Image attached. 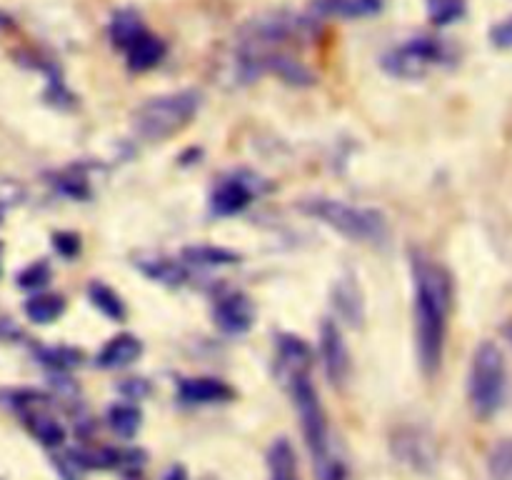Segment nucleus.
<instances>
[{"mask_svg": "<svg viewBox=\"0 0 512 480\" xmlns=\"http://www.w3.org/2000/svg\"><path fill=\"white\" fill-rule=\"evenodd\" d=\"M145 30L143 18H140L138 10L133 8H120L110 15L108 23V38L110 43L115 45L118 50H125L140 33Z\"/></svg>", "mask_w": 512, "mask_h": 480, "instance_id": "obj_19", "label": "nucleus"}, {"mask_svg": "<svg viewBox=\"0 0 512 480\" xmlns=\"http://www.w3.org/2000/svg\"><path fill=\"white\" fill-rule=\"evenodd\" d=\"M318 35L313 18L293 10H268L250 18L238 30L230 48V68L238 83H253L260 75L270 73V65L280 53H293Z\"/></svg>", "mask_w": 512, "mask_h": 480, "instance_id": "obj_2", "label": "nucleus"}, {"mask_svg": "<svg viewBox=\"0 0 512 480\" xmlns=\"http://www.w3.org/2000/svg\"><path fill=\"white\" fill-rule=\"evenodd\" d=\"M18 408H20V418H23V423L28 425V430L40 440V443L48 445V448H58V445H63L65 440L63 425H60L58 420L43 408V400L35 398V400H28V403H18Z\"/></svg>", "mask_w": 512, "mask_h": 480, "instance_id": "obj_14", "label": "nucleus"}, {"mask_svg": "<svg viewBox=\"0 0 512 480\" xmlns=\"http://www.w3.org/2000/svg\"><path fill=\"white\" fill-rule=\"evenodd\" d=\"M78 358H80L78 350H70V348H48L40 353V360H43V363L53 370L73 368V365L80 363Z\"/></svg>", "mask_w": 512, "mask_h": 480, "instance_id": "obj_30", "label": "nucleus"}, {"mask_svg": "<svg viewBox=\"0 0 512 480\" xmlns=\"http://www.w3.org/2000/svg\"><path fill=\"white\" fill-rule=\"evenodd\" d=\"M108 423L120 438H135V433L143 425V413L133 403H118L108 410Z\"/></svg>", "mask_w": 512, "mask_h": 480, "instance_id": "obj_25", "label": "nucleus"}, {"mask_svg": "<svg viewBox=\"0 0 512 480\" xmlns=\"http://www.w3.org/2000/svg\"><path fill=\"white\" fill-rule=\"evenodd\" d=\"M300 210L308 213L310 218L320 220L343 238L363 245H385L388 243V220L380 210L360 208L350 205L345 200L335 198H308L300 203Z\"/></svg>", "mask_w": 512, "mask_h": 480, "instance_id": "obj_4", "label": "nucleus"}, {"mask_svg": "<svg viewBox=\"0 0 512 480\" xmlns=\"http://www.w3.org/2000/svg\"><path fill=\"white\" fill-rule=\"evenodd\" d=\"M505 338H508L510 343H512V320H510L508 325H505Z\"/></svg>", "mask_w": 512, "mask_h": 480, "instance_id": "obj_33", "label": "nucleus"}, {"mask_svg": "<svg viewBox=\"0 0 512 480\" xmlns=\"http://www.w3.org/2000/svg\"><path fill=\"white\" fill-rule=\"evenodd\" d=\"M413 273V320L418 365L425 378H435L443 365L450 315L455 305V283L450 270L430 255L415 250L410 255Z\"/></svg>", "mask_w": 512, "mask_h": 480, "instance_id": "obj_1", "label": "nucleus"}, {"mask_svg": "<svg viewBox=\"0 0 512 480\" xmlns=\"http://www.w3.org/2000/svg\"><path fill=\"white\" fill-rule=\"evenodd\" d=\"M333 308L343 323L350 328H363L365 325V295L355 273H343L333 283Z\"/></svg>", "mask_w": 512, "mask_h": 480, "instance_id": "obj_12", "label": "nucleus"}, {"mask_svg": "<svg viewBox=\"0 0 512 480\" xmlns=\"http://www.w3.org/2000/svg\"><path fill=\"white\" fill-rule=\"evenodd\" d=\"M268 473L270 480H300L298 458L293 445L285 438L275 440L268 450Z\"/></svg>", "mask_w": 512, "mask_h": 480, "instance_id": "obj_22", "label": "nucleus"}, {"mask_svg": "<svg viewBox=\"0 0 512 480\" xmlns=\"http://www.w3.org/2000/svg\"><path fill=\"white\" fill-rule=\"evenodd\" d=\"M255 193L258 190L243 180L240 175H233V178H225L218 188L210 195V213L218 215V218H228V215H238L253 203Z\"/></svg>", "mask_w": 512, "mask_h": 480, "instance_id": "obj_13", "label": "nucleus"}, {"mask_svg": "<svg viewBox=\"0 0 512 480\" xmlns=\"http://www.w3.org/2000/svg\"><path fill=\"white\" fill-rule=\"evenodd\" d=\"M490 43L500 50H512V15L490 28Z\"/></svg>", "mask_w": 512, "mask_h": 480, "instance_id": "obj_32", "label": "nucleus"}, {"mask_svg": "<svg viewBox=\"0 0 512 480\" xmlns=\"http://www.w3.org/2000/svg\"><path fill=\"white\" fill-rule=\"evenodd\" d=\"M50 265L45 263V260H35V263H30L28 268H23L18 273V288L23 290H43L45 285L50 283Z\"/></svg>", "mask_w": 512, "mask_h": 480, "instance_id": "obj_28", "label": "nucleus"}, {"mask_svg": "<svg viewBox=\"0 0 512 480\" xmlns=\"http://www.w3.org/2000/svg\"><path fill=\"white\" fill-rule=\"evenodd\" d=\"M213 320L223 333L243 335L253 328L255 323V305L245 293L220 295L213 305Z\"/></svg>", "mask_w": 512, "mask_h": 480, "instance_id": "obj_11", "label": "nucleus"}, {"mask_svg": "<svg viewBox=\"0 0 512 480\" xmlns=\"http://www.w3.org/2000/svg\"><path fill=\"white\" fill-rule=\"evenodd\" d=\"M508 395V363L493 340H483L475 348L468 370V403L475 418L490 420L500 413Z\"/></svg>", "mask_w": 512, "mask_h": 480, "instance_id": "obj_5", "label": "nucleus"}, {"mask_svg": "<svg viewBox=\"0 0 512 480\" xmlns=\"http://www.w3.org/2000/svg\"><path fill=\"white\" fill-rule=\"evenodd\" d=\"M285 388H288L295 410H298L300 428H303L305 445H308V453L313 458L318 480H345L343 460L333 453V433H330L328 413H325L323 403H320V395L310 375L295 378Z\"/></svg>", "mask_w": 512, "mask_h": 480, "instance_id": "obj_3", "label": "nucleus"}, {"mask_svg": "<svg viewBox=\"0 0 512 480\" xmlns=\"http://www.w3.org/2000/svg\"><path fill=\"white\" fill-rule=\"evenodd\" d=\"M135 263H138L140 273L148 275L150 280H158V283L168 285V288H180V285L188 283V270L170 258H148L135 260Z\"/></svg>", "mask_w": 512, "mask_h": 480, "instance_id": "obj_20", "label": "nucleus"}, {"mask_svg": "<svg viewBox=\"0 0 512 480\" xmlns=\"http://www.w3.org/2000/svg\"><path fill=\"white\" fill-rule=\"evenodd\" d=\"M3 25H8V18H5V15H0V28H3Z\"/></svg>", "mask_w": 512, "mask_h": 480, "instance_id": "obj_34", "label": "nucleus"}, {"mask_svg": "<svg viewBox=\"0 0 512 480\" xmlns=\"http://www.w3.org/2000/svg\"><path fill=\"white\" fill-rule=\"evenodd\" d=\"M140 355H143V340L133 333H120L100 348L95 363L103 370H123L133 365Z\"/></svg>", "mask_w": 512, "mask_h": 480, "instance_id": "obj_16", "label": "nucleus"}, {"mask_svg": "<svg viewBox=\"0 0 512 480\" xmlns=\"http://www.w3.org/2000/svg\"><path fill=\"white\" fill-rule=\"evenodd\" d=\"M53 248L60 258L73 260L75 255L80 253V235L68 233V230H60V233L53 235Z\"/></svg>", "mask_w": 512, "mask_h": 480, "instance_id": "obj_31", "label": "nucleus"}, {"mask_svg": "<svg viewBox=\"0 0 512 480\" xmlns=\"http://www.w3.org/2000/svg\"><path fill=\"white\" fill-rule=\"evenodd\" d=\"M183 260L195 268H223V265L240 263V255L220 245H188L183 250Z\"/></svg>", "mask_w": 512, "mask_h": 480, "instance_id": "obj_21", "label": "nucleus"}, {"mask_svg": "<svg viewBox=\"0 0 512 480\" xmlns=\"http://www.w3.org/2000/svg\"><path fill=\"white\" fill-rule=\"evenodd\" d=\"M88 298H90V303H93L95 308L105 315V318L115 320V323L125 320V315H128V310H125V303L120 300V295L115 293L110 285L100 283V280H95V283L88 285Z\"/></svg>", "mask_w": 512, "mask_h": 480, "instance_id": "obj_24", "label": "nucleus"}, {"mask_svg": "<svg viewBox=\"0 0 512 480\" xmlns=\"http://www.w3.org/2000/svg\"><path fill=\"white\" fill-rule=\"evenodd\" d=\"M453 58L455 53L448 40L438 38V35H415L383 55V68L393 78L420 80L433 73L435 68L448 65Z\"/></svg>", "mask_w": 512, "mask_h": 480, "instance_id": "obj_7", "label": "nucleus"}, {"mask_svg": "<svg viewBox=\"0 0 512 480\" xmlns=\"http://www.w3.org/2000/svg\"><path fill=\"white\" fill-rule=\"evenodd\" d=\"M425 8H428V18L435 28H448L465 18L468 0H425Z\"/></svg>", "mask_w": 512, "mask_h": 480, "instance_id": "obj_26", "label": "nucleus"}, {"mask_svg": "<svg viewBox=\"0 0 512 480\" xmlns=\"http://www.w3.org/2000/svg\"><path fill=\"white\" fill-rule=\"evenodd\" d=\"M23 310L33 323L48 325L65 313V300L55 293H35L33 298L25 300Z\"/></svg>", "mask_w": 512, "mask_h": 480, "instance_id": "obj_23", "label": "nucleus"}, {"mask_svg": "<svg viewBox=\"0 0 512 480\" xmlns=\"http://www.w3.org/2000/svg\"><path fill=\"white\" fill-rule=\"evenodd\" d=\"M320 355H323L325 375L333 385L343 388L350 378V370H353V360H350L348 343L343 338V330L335 320H325L320 325Z\"/></svg>", "mask_w": 512, "mask_h": 480, "instance_id": "obj_9", "label": "nucleus"}, {"mask_svg": "<svg viewBox=\"0 0 512 480\" xmlns=\"http://www.w3.org/2000/svg\"><path fill=\"white\" fill-rule=\"evenodd\" d=\"M383 10V0H313V13L320 18H370Z\"/></svg>", "mask_w": 512, "mask_h": 480, "instance_id": "obj_18", "label": "nucleus"}, {"mask_svg": "<svg viewBox=\"0 0 512 480\" xmlns=\"http://www.w3.org/2000/svg\"><path fill=\"white\" fill-rule=\"evenodd\" d=\"M125 60H128V68L135 73H145V70H153L155 65H160V60L168 53V45L158 38V35L150 33L148 28L123 50Z\"/></svg>", "mask_w": 512, "mask_h": 480, "instance_id": "obj_17", "label": "nucleus"}, {"mask_svg": "<svg viewBox=\"0 0 512 480\" xmlns=\"http://www.w3.org/2000/svg\"><path fill=\"white\" fill-rule=\"evenodd\" d=\"M393 455L418 473H430L438 463V443L420 425H403L393 433Z\"/></svg>", "mask_w": 512, "mask_h": 480, "instance_id": "obj_8", "label": "nucleus"}, {"mask_svg": "<svg viewBox=\"0 0 512 480\" xmlns=\"http://www.w3.org/2000/svg\"><path fill=\"white\" fill-rule=\"evenodd\" d=\"M203 95L198 90H178V93L158 95L140 105L133 113V130L148 143H160L180 130L188 128L190 120L198 115Z\"/></svg>", "mask_w": 512, "mask_h": 480, "instance_id": "obj_6", "label": "nucleus"}, {"mask_svg": "<svg viewBox=\"0 0 512 480\" xmlns=\"http://www.w3.org/2000/svg\"><path fill=\"white\" fill-rule=\"evenodd\" d=\"M58 190L63 195H68V198H88L90 195V185H88V178H85L83 173H78V170H68V173L58 175Z\"/></svg>", "mask_w": 512, "mask_h": 480, "instance_id": "obj_29", "label": "nucleus"}, {"mask_svg": "<svg viewBox=\"0 0 512 480\" xmlns=\"http://www.w3.org/2000/svg\"><path fill=\"white\" fill-rule=\"evenodd\" d=\"M490 480H512V438L500 440L488 453Z\"/></svg>", "mask_w": 512, "mask_h": 480, "instance_id": "obj_27", "label": "nucleus"}, {"mask_svg": "<svg viewBox=\"0 0 512 480\" xmlns=\"http://www.w3.org/2000/svg\"><path fill=\"white\" fill-rule=\"evenodd\" d=\"M313 368V350L298 335H280L278 353H275V375L283 385H290L295 378L310 375Z\"/></svg>", "mask_w": 512, "mask_h": 480, "instance_id": "obj_10", "label": "nucleus"}, {"mask_svg": "<svg viewBox=\"0 0 512 480\" xmlns=\"http://www.w3.org/2000/svg\"><path fill=\"white\" fill-rule=\"evenodd\" d=\"M178 398L185 405H215L235 398V390L220 378H185L178 385Z\"/></svg>", "mask_w": 512, "mask_h": 480, "instance_id": "obj_15", "label": "nucleus"}]
</instances>
